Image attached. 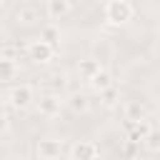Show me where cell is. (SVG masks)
Listing matches in <instances>:
<instances>
[{
	"instance_id": "11",
	"label": "cell",
	"mask_w": 160,
	"mask_h": 160,
	"mask_svg": "<svg viewBox=\"0 0 160 160\" xmlns=\"http://www.w3.org/2000/svg\"><path fill=\"white\" fill-rule=\"evenodd\" d=\"M98 95H100V102H102L105 108H115V105H118V100H120V92H118V88H115V82H112L110 88H105V90H100Z\"/></svg>"
},
{
	"instance_id": "8",
	"label": "cell",
	"mask_w": 160,
	"mask_h": 160,
	"mask_svg": "<svg viewBox=\"0 0 160 160\" xmlns=\"http://www.w3.org/2000/svg\"><path fill=\"white\" fill-rule=\"evenodd\" d=\"M88 82H90V88H92L95 92H100V90H105V88L112 85V75H110L105 68H98V70L88 78Z\"/></svg>"
},
{
	"instance_id": "2",
	"label": "cell",
	"mask_w": 160,
	"mask_h": 160,
	"mask_svg": "<svg viewBox=\"0 0 160 160\" xmlns=\"http://www.w3.org/2000/svg\"><path fill=\"white\" fill-rule=\"evenodd\" d=\"M25 52H28V58L32 62H50L55 58V45L48 42V40H42V38H38V40H30L28 42Z\"/></svg>"
},
{
	"instance_id": "15",
	"label": "cell",
	"mask_w": 160,
	"mask_h": 160,
	"mask_svg": "<svg viewBox=\"0 0 160 160\" xmlns=\"http://www.w3.org/2000/svg\"><path fill=\"white\" fill-rule=\"evenodd\" d=\"M70 108H72L75 112H88V110H90V100H88L85 95L75 92V95L70 98Z\"/></svg>"
},
{
	"instance_id": "6",
	"label": "cell",
	"mask_w": 160,
	"mask_h": 160,
	"mask_svg": "<svg viewBox=\"0 0 160 160\" xmlns=\"http://www.w3.org/2000/svg\"><path fill=\"white\" fill-rule=\"evenodd\" d=\"M68 155H70V158H75V160H92V158H98V155H100V148H98L95 142L80 140V142H75V145L68 150Z\"/></svg>"
},
{
	"instance_id": "13",
	"label": "cell",
	"mask_w": 160,
	"mask_h": 160,
	"mask_svg": "<svg viewBox=\"0 0 160 160\" xmlns=\"http://www.w3.org/2000/svg\"><path fill=\"white\" fill-rule=\"evenodd\" d=\"M140 145H145L150 152H160V132H158L155 128H150V130L145 132V138H142Z\"/></svg>"
},
{
	"instance_id": "3",
	"label": "cell",
	"mask_w": 160,
	"mask_h": 160,
	"mask_svg": "<svg viewBox=\"0 0 160 160\" xmlns=\"http://www.w3.org/2000/svg\"><path fill=\"white\" fill-rule=\"evenodd\" d=\"M8 100H10V105H12L15 110H25V108L32 105V100H35V90H32V85H28V82L15 85V88L10 90V95H8Z\"/></svg>"
},
{
	"instance_id": "9",
	"label": "cell",
	"mask_w": 160,
	"mask_h": 160,
	"mask_svg": "<svg viewBox=\"0 0 160 160\" xmlns=\"http://www.w3.org/2000/svg\"><path fill=\"white\" fill-rule=\"evenodd\" d=\"M15 78H18V62H15V58L0 55V82H10Z\"/></svg>"
},
{
	"instance_id": "16",
	"label": "cell",
	"mask_w": 160,
	"mask_h": 160,
	"mask_svg": "<svg viewBox=\"0 0 160 160\" xmlns=\"http://www.w3.org/2000/svg\"><path fill=\"white\" fill-rule=\"evenodd\" d=\"M98 68H100V62H98V60H82V62H80V75L88 80Z\"/></svg>"
},
{
	"instance_id": "1",
	"label": "cell",
	"mask_w": 160,
	"mask_h": 160,
	"mask_svg": "<svg viewBox=\"0 0 160 160\" xmlns=\"http://www.w3.org/2000/svg\"><path fill=\"white\" fill-rule=\"evenodd\" d=\"M132 12H135V8H132L130 0H108L105 2V10H102L108 25H115V28L130 22L132 20Z\"/></svg>"
},
{
	"instance_id": "17",
	"label": "cell",
	"mask_w": 160,
	"mask_h": 160,
	"mask_svg": "<svg viewBox=\"0 0 160 160\" xmlns=\"http://www.w3.org/2000/svg\"><path fill=\"white\" fill-rule=\"evenodd\" d=\"M8 132H10V115L0 110V138L8 135Z\"/></svg>"
},
{
	"instance_id": "4",
	"label": "cell",
	"mask_w": 160,
	"mask_h": 160,
	"mask_svg": "<svg viewBox=\"0 0 160 160\" xmlns=\"http://www.w3.org/2000/svg\"><path fill=\"white\" fill-rule=\"evenodd\" d=\"M35 100H38V112L45 115V118H58L60 110H62V98L55 95V92L40 95V98H35Z\"/></svg>"
},
{
	"instance_id": "12",
	"label": "cell",
	"mask_w": 160,
	"mask_h": 160,
	"mask_svg": "<svg viewBox=\"0 0 160 160\" xmlns=\"http://www.w3.org/2000/svg\"><path fill=\"white\" fill-rule=\"evenodd\" d=\"M140 118H148V110L142 102H128L125 105V120H140Z\"/></svg>"
},
{
	"instance_id": "7",
	"label": "cell",
	"mask_w": 160,
	"mask_h": 160,
	"mask_svg": "<svg viewBox=\"0 0 160 160\" xmlns=\"http://www.w3.org/2000/svg\"><path fill=\"white\" fill-rule=\"evenodd\" d=\"M72 10V0H48L45 2V12L50 20H60L65 15H70Z\"/></svg>"
},
{
	"instance_id": "14",
	"label": "cell",
	"mask_w": 160,
	"mask_h": 160,
	"mask_svg": "<svg viewBox=\"0 0 160 160\" xmlns=\"http://www.w3.org/2000/svg\"><path fill=\"white\" fill-rule=\"evenodd\" d=\"M40 38L42 40H48V42H52V45H58V40H60V30L50 22V25H42L40 28Z\"/></svg>"
},
{
	"instance_id": "10",
	"label": "cell",
	"mask_w": 160,
	"mask_h": 160,
	"mask_svg": "<svg viewBox=\"0 0 160 160\" xmlns=\"http://www.w3.org/2000/svg\"><path fill=\"white\" fill-rule=\"evenodd\" d=\"M38 20V10L32 8V5H25V8H20L18 12H15V22L18 25H32Z\"/></svg>"
},
{
	"instance_id": "5",
	"label": "cell",
	"mask_w": 160,
	"mask_h": 160,
	"mask_svg": "<svg viewBox=\"0 0 160 160\" xmlns=\"http://www.w3.org/2000/svg\"><path fill=\"white\" fill-rule=\"evenodd\" d=\"M65 150H62V142L60 140H40L38 145H35V155L38 158H42V160H55V158H60Z\"/></svg>"
}]
</instances>
